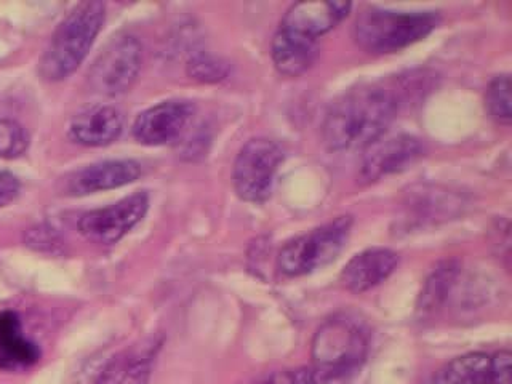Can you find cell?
<instances>
[{
	"mask_svg": "<svg viewBox=\"0 0 512 384\" xmlns=\"http://www.w3.org/2000/svg\"><path fill=\"white\" fill-rule=\"evenodd\" d=\"M399 111L396 93L380 85H364L341 95L322 124V140L330 151H357L386 135Z\"/></svg>",
	"mask_w": 512,
	"mask_h": 384,
	"instance_id": "6da1fadb",
	"label": "cell"
},
{
	"mask_svg": "<svg viewBox=\"0 0 512 384\" xmlns=\"http://www.w3.org/2000/svg\"><path fill=\"white\" fill-rule=\"evenodd\" d=\"M370 348L367 325L351 314H336L320 325L312 340V365L317 380H341L356 373Z\"/></svg>",
	"mask_w": 512,
	"mask_h": 384,
	"instance_id": "7a4b0ae2",
	"label": "cell"
},
{
	"mask_svg": "<svg viewBox=\"0 0 512 384\" xmlns=\"http://www.w3.org/2000/svg\"><path fill=\"white\" fill-rule=\"evenodd\" d=\"M106 10L101 2L77 5L53 34L40 61L42 76L52 82L66 79L87 58L96 36L103 28Z\"/></svg>",
	"mask_w": 512,
	"mask_h": 384,
	"instance_id": "3957f363",
	"label": "cell"
},
{
	"mask_svg": "<svg viewBox=\"0 0 512 384\" xmlns=\"http://www.w3.org/2000/svg\"><path fill=\"white\" fill-rule=\"evenodd\" d=\"M437 23L436 13L368 8L357 18L354 36L367 52L394 53L429 36Z\"/></svg>",
	"mask_w": 512,
	"mask_h": 384,
	"instance_id": "277c9868",
	"label": "cell"
},
{
	"mask_svg": "<svg viewBox=\"0 0 512 384\" xmlns=\"http://www.w3.org/2000/svg\"><path fill=\"white\" fill-rule=\"evenodd\" d=\"M351 228V216H340L290 240L277 256V268L288 277L306 276L324 268L343 252L351 236Z\"/></svg>",
	"mask_w": 512,
	"mask_h": 384,
	"instance_id": "5b68a950",
	"label": "cell"
},
{
	"mask_svg": "<svg viewBox=\"0 0 512 384\" xmlns=\"http://www.w3.org/2000/svg\"><path fill=\"white\" fill-rule=\"evenodd\" d=\"M282 162L284 151L276 141L268 138L248 141L240 149L232 170V183L237 196L252 204H260L268 199Z\"/></svg>",
	"mask_w": 512,
	"mask_h": 384,
	"instance_id": "8992f818",
	"label": "cell"
},
{
	"mask_svg": "<svg viewBox=\"0 0 512 384\" xmlns=\"http://www.w3.org/2000/svg\"><path fill=\"white\" fill-rule=\"evenodd\" d=\"M143 60L140 40L128 34L112 39L90 69V85L96 93L117 96L132 87Z\"/></svg>",
	"mask_w": 512,
	"mask_h": 384,
	"instance_id": "52a82bcc",
	"label": "cell"
},
{
	"mask_svg": "<svg viewBox=\"0 0 512 384\" xmlns=\"http://www.w3.org/2000/svg\"><path fill=\"white\" fill-rule=\"evenodd\" d=\"M146 192H136L119 200L111 207L98 208L85 213L77 224L80 234L95 244L112 245L143 220L148 212Z\"/></svg>",
	"mask_w": 512,
	"mask_h": 384,
	"instance_id": "ba28073f",
	"label": "cell"
},
{
	"mask_svg": "<svg viewBox=\"0 0 512 384\" xmlns=\"http://www.w3.org/2000/svg\"><path fill=\"white\" fill-rule=\"evenodd\" d=\"M424 154V144L413 135L381 136L364 149L360 162V181L375 183L384 176L404 172Z\"/></svg>",
	"mask_w": 512,
	"mask_h": 384,
	"instance_id": "9c48e42d",
	"label": "cell"
},
{
	"mask_svg": "<svg viewBox=\"0 0 512 384\" xmlns=\"http://www.w3.org/2000/svg\"><path fill=\"white\" fill-rule=\"evenodd\" d=\"M194 116L188 101H164L141 112L133 124V136L146 146L175 143Z\"/></svg>",
	"mask_w": 512,
	"mask_h": 384,
	"instance_id": "30bf717a",
	"label": "cell"
},
{
	"mask_svg": "<svg viewBox=\"0 0 512 384\" xmlns=\"http://www.w3.org/2000/svg\"><path fill=\"white\" fill-rule=\"evenodd\" d=\"M141 175V167L135 160H104L88 165L68 178V191L72 196H87L93 192L122 188L133 183Z\"/></svg>",
	"mask_w": 512,
	"mask_h": 384,
	"instance_id": "8fae6325",
	"label": "cell"
},
{
	"mask_svg": "<svg viewBox=\"0 0 512 384\" xmlns=\"http://www.w3.org/2000/svg\"><path fill=\"white\" fill-rule=\"evenodd\" d=\"M348 2H300L288 8L280 28L319 40L348 16Z\"/></svg>",
	"mask_w": 512,
	"mask_h": 384,
	"instance_id": "7c38bea8",
	"label": "cell"
},
{
	"mask_svg": "<svg viewBox=\"0 0 512 384\" xmlns=\"http://www.w3.org/2000/svg\"><path fill=\"white\" fill-rule=\"evenodd\" d=\"M399 264V255L389 248H370L344 266L340 280L352 293H364L391 276Z\"/></svg>",
	"mask_w": 512,
	"mask_h": 384,
	"instance_id": "4fadbf2b",
	"label": "cell"
},
{
	"mask_svg": "<svg viewBox=\"0 0 512 384\" xmlns=\"http://www.w3.org/2000/svg\"><path fill=\"white\" fill-rule=\"evenodd\" d=\"M124 117L112 106H93L77 114L69 125V135L84 146H108L119 138Z\"/></svg>",
	"mask_w": 512,
	"mask_h": 384,
	"instance_id": "5bb4252c",
	"label": "cell"
},
{
	"mask_svg": "<svg viewBox=\"0 0 512 384\" xmlns=\"http://www.w3.org/2000/svg\"><path fill=\"white\" fill-rule=\"evenodd\" d=\"M272 61L280 74L298 77L311 68L319 55V40L279 28L271 45Z\"/></svg>",
	"mask_w": 512,
	"mask_h": 384,
	"instance_id": "9a60e30c",
	"label": "cell"
},
{
	"mask_svg": "<svg viewBox=\"0 0 512 384\" xmlns=\"http://www.w3.org/2000/svg\"><path fill=\"white\" fill-rule=\"evenodd\" d=\"M157 346L144 343L120 352L104 367L96 384H146Z\"/></svg>",
	"mask_w": 512,
	"mask_h": 384,
	"instance_id": "2e32d148",
	"label": "cell"
},
{
	"mask_svg": "<svg viewBox=\"0 0 512 384\" xmlns=\"http://www.w3.org/2000/svg\"><path fill=\"white\" fill-rule=\"evenodd\" d=\"M39 356L36 344L23 335L15 312H0V368H28L36 364Z\"/></svg>",
	"mask_w": 512,
	"mask_h": 384,
	"instance_id": "e0dca14e",
	"label": "cell"
},
{
	"mask_svg": "<svg viewBox=\"0 0 512 384\" xmlns=\"http://www.w3.org/2000/svg\"><path fill=\"white\" fill-rule=\"evenodd\" d=\"M424 384H492L490 356L469 352L437 370Z\"/></svg>",
	"mask_w": 512,
	"mask_h": 384,
	"instance_id": "ac0fdd59",
	"label": "cell"
},
{
	"mask_svg": "<svg viewBox=\"0 0 512 384\" xmlns=\"http://www.w3.org/2000/svg\"><path fill=\"white\" fill-rule=\"evenodd\" d=\"M458 272H460V266L456 261H445V263L439 264L432 271L428 280L424 282L418 304H416L418 312H421L423 316H428V314H432L436 309H439L447 300L448 293L455 285Z\"/></svg>",
	"mask_w": 512,
	"mask_h": 384,
	"instance_id": "d6986e66",
	"label": "cell"
},
{
	"mask_svg": "<svg viewBox=\"0 0 512 384\" xmlns=\"http://www.w3.org/2000/svg\"><path fill=\"white\" fill-rule=\"evenodd\" d=\"M485 108L492 119L500 124H511V79L498 76L488 85L485 93Z\"/></svg>",
	"mask_w": 512,
	"mask_h": 384,
	"instance_id": "ffe728a7",
	"label": "cell"
},
{
	"mask_svg": "<svg viewBox=\"0 0 512 384\" xmlns=\"http://www.w3.org/2000/svg\"><path fill=\"white\" fill-rule=\"evenodd\" d=\"M29 136L15 120L0 119V157L15 159L28 149Z\"/></svg>",
	"mask_w": 512,
	"mask_h": 384,
	"instance_id": "44dd1931",
	"label": "cell"
},
{
	"mask_svg": "<svg viewBox=\"0 0 512 384\" xmlns=\"http://www.w3.org/2000/svg\"><path fill=\"white\" fill-rule=\"evenodd\" d=\"M229 66L221 58L207 53L191 58L188 64V74L200 82H220L228 76Z\"/></svg>",
	"mask_w": 512,
	"mask_h": 384,
	"instance_id": "7402d4cb",
	"label": "cell"
},
{
	"mask_svg": "<svg viewBox=\"0 0 512 384\" xmlns=\"http://www.w3.org/2000/svg\"><path fill=\"white\" fill-rule=\"evenodd\" d=\"M250 384H317V378L309 368H290L261 376Z\"/></svg>",
	"mask_w": 512,
	"mask_h": 384,
	"instance_id": "603a6c76",
	"label": "cell"
},
{
	"mask_svg": "<svg viewBox=\"0 0 512 384\" xmlns=\"http://www.w3.org/2000/svg\"><path fill=\"white\" fill-rule=\"evenodd\" d=\"M511 352L500 351L490 356V372H492V384H511Z\"/></svg>",
	"mask_w": 512,
	"mask_h": 384,
	"instance_id": "cb8c5ba5",
	"label": "cell"
},
{
	"mask_svg": "<svg viewBox=\"0 0 512 384\" xmlns=\"http://www.w3.org/2000/svg\"><path fill=\"white\" fill-rule=\"evenodd\" d=\"M20 192V183L12 173L0 170V208L15 200Z\"/></svg>",
	"mask_w": 512,
	"mask_h": 384,
	"instance_id": "d4e9b609",
	"label": "cell"
}]
</instances>
